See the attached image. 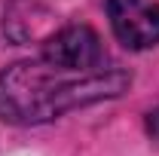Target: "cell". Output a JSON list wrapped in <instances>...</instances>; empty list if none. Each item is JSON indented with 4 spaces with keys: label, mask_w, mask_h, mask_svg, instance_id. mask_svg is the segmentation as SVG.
<instances>
[{
    "label": "cell",
    "mask_w": 159,
    "mask_h": 156,
    "mask_svg": "<svg viewBox=\"0 0 159 156\" xmlns=\"http://www.w3.org/2000/svg\"><path fill=\"white\" fill-rule=\"evenodd\" d=\"M147 132L153 135V141H159V110L147 113Z\"/></svg>",
    "instance_id": "277c9868"
},
{
    "label": "cell",
    "mask_w": 159,
    "mask_h": 156,
    "mask_svg": "<svg viewBox=\"0 0 159 156\" xmlns=\"http://www.w3.org/2000/svg\"><path fill=\"white\" fill-rule=\"evenodd\" d=\"M110 28L129 49H150L159 43V0H107Z\"/></svg>",
    "instance_id": "7a4b0ae2"
},
{
    "label": "cell",
    "mask_w": 159,
    "mask_h": 156,
    "mask_svg": "<svg viewBox=\"0 0 159 156\" xmlns=\"http://www.w3.org/2000/svg\"><path fill=\"white\" fill-rule=\"evenodd\" d=\"M129 86L132 77L116 64L80 71L40 55L0 74V119L12 126L49 122L67 110L116 98Z\"/></svg>",
    "instance_id": "6da1fadb"
},
{
    "label": "cell",
    "mask_w": 159,
    "mask_h": 156,
    "mask_svg": "<svg viewBox=\"0 0 159 156\" xmlns=\"http://www.w3.org/2000/svg\"><path fill=\"white\" fill-rule=\"evenodd\" d=\"M43 58L67 64V67H80V71H92V67L110 64L101 37L89 25H70V28L58 31L43 46Z\"/></svg>",
    "instance_id": "3957f363"
}]
</instances>
